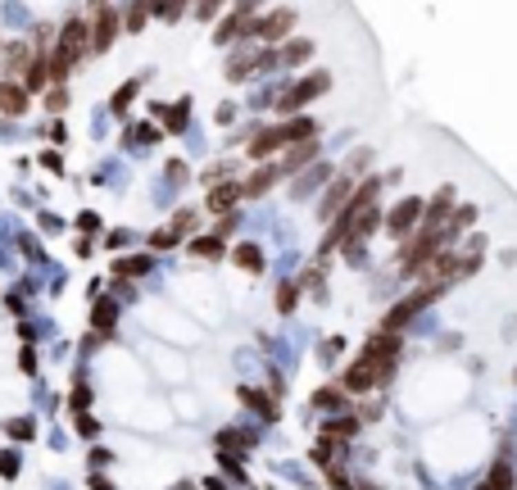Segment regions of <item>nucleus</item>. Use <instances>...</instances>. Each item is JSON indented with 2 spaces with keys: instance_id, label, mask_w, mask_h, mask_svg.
<instances>
[{
  "instance_id": "obj_4",
  "label": "nucleus",
  "mask_w": 517,
  "mask_h": 490,
  "mask_svg": "<svg viewBox=\"0 0 517 490\" xmlns=\"http://www.w3.org/2000/svg\"><path fill=\"white\" fill-rule=\"evenodd\" d=\"M372 381H381L377 363H372V359H358L354 368H349V372H345V377H341V386H345V391H367Z\"/></svg>"
},
{
  "instance_id": "obj_11",
  "label": "nucleus",
  "mask_w": 517,
  "mask_h": 490,
  "mask_svg": "<svg viewBox=\"0 0 517 490\" xmlns=\"http://www.w3.org/2000/svg\"><path fill=\"white\" fill-rule=\"evenodd\" d=\"M45 77H50V59H45V50H41V54H37V64L28 68V87L41 91V87H45Z\"/></svg>"
},
{
  "instance_id": "obj_24",
  "label": "nucleus",
  "mask_w": 517,
  "mask_h": 490,
  "mask_svg": "<svg viewBox=\"0 0 517 490\" xmlns=\"http://www.w3.org/2000/svg\"><path fill=\"white\" fill-rule=\"evenodd\" d=\"M295 305V286H281L277 291V309H291Z\"/></svg>"
},
{
  "instance_id": "obj_9",
  "label": "nucleus",
  "mask_w": 517,
  "mask_h": 490,
  "mask_svg": "<svg viewBox=\"0 0 517 490\" xmlns=\"http://www.w3.org/2000/svg\"><path fill=\"white\" fill-rule=\"evenodd\" d=\"M232 259H236L245 272H263V250H258V245H236Z\"/></svg>"
},
{
  "instance_id": "obj_7",
  "label": "nucleus",
  "mask_w": 517,
  "mask_h": 490,
  "mask_svg": "<svg viewBox=\"0 0 517 490\" xmlns=\"http://www.w3.org/2000/svg\"><path fill=\"white\" fill-rule=\"evenodd\" d=\"M0 109L19 119L23 109H28V91H19V87H14V82H5V87H0Z\"/></svg>"
},
{
  "instance_id": "obj_2",
  "label": "nucleus",
  "mask_w": 517,
  "mask_h": 490,
  "mask_svg": "<svg viewBox=\"0 0 517 490\" xmlns=\"http://www.w3.org/2000/svg\"><path fill=\"white\" fill-rule=\"evenodd\" d=\"M327 82H332L327 73H313L304 87H295V91H286V96H281V109H300V105H309L313 96H323V91H327Z\"/></svg>"
},
{
  "instance_id": "obj_15",
  "label": "nucleus",
  "mask_w": 517,
  "mask_h": 490,
  "mask_svg": "<svg viewBox=\"0 0 517 490\" xmlns=\"http://www.w3.org/2000/svg\"><path fill=\"white\" fill-rule=\"evenodd\" d=\"M313 404H318V409H332V414H336V409H341V391H332V386H323V391L313 395Z\"/></svg>"
},
{
  "instance_id": "obj_19",
  "label": "nucleus",
  "mask_w": 517,
  "mask_h": 490,
  "mask_svg": "<svg viewBox=\"0 0 517 490\" xmlns=\"http://www.w3.org/2000/svg\"><path fill=\"white\" fill-rule=\"evenodd\" d=\"M132 96H136V82H128V87H123L119 96H114V109H119V114H123V109L132 105Z\"/></svg>"
},
{
  "instance_id": "obj_8",
  "label": "nucleus",
  "mask_w": 517,
  "mask_h": 490,
  "mask_svg": "<svg viewBox=\"0 0 517 490\" xmlns=\"http://www.w3.org/2000/svg\"><path fill=\"white\" fill-rule=\"evenodd\" d=\"M286 28H291V10H281V14H272L268 23H254V32L258 37H268V41H277L281 32H286Z\"/></svg>"
},
{
  "instance_id": "obj_10",
  "label": "nucleus",
  "mask_w": 517,
  "mask_h": 490,
  "mask_svg": "<svg viewBox=\"0 0 517 490\" xmlns=\"http://www.w3.org/2000/svg\"><path fill=\"white\" fill-rule=\"evenodd\" d=\"M236 196H241V186H218L214 196H209V209H214V214H223V209L236 205Z\"/></svg>"
},
{
  "instance_id": "obj_6",
  "label": "nucleus",
  "mask_w": 517,
  "mask_h": 490,
  "mask_svg": "<svg viewBox=\"0 0 517 490\" xmlns=\"http://www.w3.org/2000/svg\"><path fill=\"white\" fill-rule=\"evenodd\" d=\"M281 141H291V132H286V127H272V132H263V136H254L250 154H254V159H263V154H272Z\"/></svg>"
},
{
  "instance_id": "obj_13",
  "label": "nucleus",
  "mask_w": 517,
  "mask_h": 490,
  "mask_svg": "<svg viewBox=\"0 0 517 490\" xmlns=\"http://www.w3.org/2000/svg\"><path fill=\"white\" fill-rule=\"evenodd\" d=\"M345 191H349V182L341 177V182H336L332 191H327V200H323V214H332V209H341V205H345Z\"/></svg>"
},
{
  "instance_id": "obj_14",
  "label": "nucleus",
  "mask_w": 517,
  "mask_h": 490,
  "mask_svg": "<svg viewBox=\"0 0 517 490\" xmlns=\"http://www.w3.org/2000/svg\"><path fill=\"white\" fill-rule=\"evenodd\" d=\"M490 490H513V468H508V463H495V472H490Z\"/></svg>"
},
{
  "instance_id": "obj_1",
  "label": "nucleus",
  "mask_w": 517,
  "mask_h": 490,
  "mask_svg": "<svg viewBox=\"0 0 517 490\" xmlns=\"http://www.w3.org/2000/svg\"><path fill=\"white\" fill-rule=\"evenodd\" d=\"M418 218H422V200H399L395 209H390V218H386V227H390V236H413L418 232Z\"/></svg>"
},
{
  "instance_id": "obj_26",
  "label": "nucleus",
  "mask_w": 517,
  "mask_h": 490,
  "mask_svg": "<svg viewBox=\"0 0 517 490\" xmlns=\"http://www.w3.org/2000/svg\"><path fill=\"white\" fill-rule=\"evenodd\" d=\"M91 5H105V0H91Z\"/></svg>"
},
{
  "instance_id": "obj_17",
  "label": "nucleus",
  "mask_w": 517,
  "mask_h": 490,
  "mask_svg": "<svg viewBox=\"0 0 517 490\" xmlns=\"http://www.w3.org/2000/svg\"><path fill=\"white\" fill-rule=\"evenodd\" d=\"M241 400H245V404H254L258 414H268V418H272V400H268V395H254V391H241Z\"/></svg>"
},
{
  "instance_id": "obj_3",
  "label": "nucleus",
  "mask_w": 517,
  "mask_h": 490,
  "mask_svg": "<svg viewBox=\"0 0 517 490\" xmlns=\"http://www.w3.org/2000/svg\"><path fill=\"white\" fill-rule=\"evenodd\" d=\"M114 32H119V10L100 5V14H96V32H91V50H109Z\"/></svg>"
},
{
  "instance_id": "obj_20",
  "label": "nucleus",
  "mask_w": 517,
  "mask_h": 490,
  "mask_svg": "<svg viewBox=\"0 0 517 490\" xmlns=\"http://www.w3.org/2000/svg\"><path fill=\"white\" fill-rule=\"evenodd\" d=\"M96 327H114V305H105V300L96 305Z\"/></svg>"
},
{
  "instance_id": "obj_5",
  "label": "nucleus",
  "mask_w": 517,
  "mask_h": 490,
  "mask_svg": "<svg viewBox=\"0 0 517 490\" xmlns=\"http://www.w3.org/2000/svg\"><path fill=\"white\" fill-rule=\"evenodd\" d=\"M281 173H286V168H281V163H268V168H263V173H254V177H250L245 186H241V196H263V191H268V186L277 182Z\"/></svg>"
},
{
  "instance_id": "obj_12",
  "label": "nucleus",
  "mask_w": 517,
  "mask_h": 490,
  "mask_svg": "<svg viewBox=\"0 0 517 490\" xmlns=\"http://www.w3.org/2000/svg\"><path fill=\"white\" fill-rule=\"evenodd\" d=\"M313 154H318V145H313V141H304L300 150H291V154H286V163H281V168H286V173H291V168H304V163H309Z\"/></svg>"
},
{
  "instance_id": "obj_23",
  "label": "nucleus",
  "mask_w": 517,
  "mask_h": 490,
  "mask_svg": "<svg viewBox=\"0 0 517 490\" xmlns=\"http://www.w3.org/2000/svg\"><path fill=\"white\" fill-rule=\"evenodd\" d=\"M141 23H145V5H132V14H128V28H132V32H136Z\"/></svg>"
},
{
  "instance_id": "obj_18",
  "label": "nucleus",
  "mask_w": 517,
  "mask_h": 490,
  "mask_svg": "<svg viewBox=\"0 0 517 490\" xmlns=\"http://www.w3.org/2000/svg\"><path fill=\"white\" fill-rule=\"evenodd\" d=\"M309 50H313L309 41H291V50H286V59H291V64H304V59H309Z\"/></svg>"
},
{
  "instance_id": "obj_16",
  "label": "nucleus",
  "mask_w": 517,
  "mask_h": 490,
  "mask_svg": "<svg viewBox=\"0 0 517 490\" xmlns=\"http://www.w3.org/2000/svg\"><path fill=\"white\" fill-rule=\"evenodd\" d=\"M472 218H476V209H458V214H454V223H449V227H445V232H449V236H458V232H463L467 227V223H472Z\"/></svg>"
},
{
  "instance_id": "obj_25",
  "label": "nucleus",
  "mask_w": 517,
  "mask_h": 490,
  "mask_svg": "<svg viewBox=\"0 0 517 490\" xmlns=\"http://www.w3.org/2000/svg\"><path fill=\"white\" fill-rule=\"evenodd\" d=\"M218 5H223V0H200V10H195V14H200V19H214Z\"/></svg>"
},
{
  "instance_id": "obj_22",
  "label": "nucleus",
  "mask_w": 517,
  "mask_h": 490,
  "mask_svg": "<svg viewBox=\"0 0 517 490\" xmlns=\"http://www.w3.org/2000/svg\"><path fill=\"white\" fill-rule=\"evenodd\" d=\"M145 268H150V259H141V254H136V259H123V263H119V272H145Z\"/></svg>"
},
{
  "instance_id": "obj_21",
  "label": "nucleus",
  "mask_w": 517,
  "mask_h": 490,
  "mask_svg": "<svg viewBox=\"0 0 517 490\" xmlns=\"http://www.w3.org/2000/svg\"><path fill=\"white\" fill-rule=\"evenodd\" d=\"M195 254H223V241H195Z\"/></svg>"
}]
</instances>
